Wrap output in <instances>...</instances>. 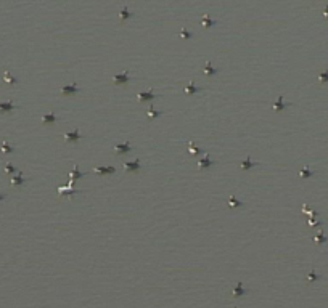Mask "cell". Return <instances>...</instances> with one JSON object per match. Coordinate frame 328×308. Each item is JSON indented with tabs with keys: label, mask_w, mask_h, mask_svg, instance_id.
<instances>
[{
	"label": "cell",
	"mask_w": 328,
	"mask_h": 308,
	"mask_svg": "<svg viewBox=\"0 0 328 308\" xmlns=\"http://www.w3.org/2000/svg\"><path fill=\"white\" fill-rule=\"evenodd\" d=\"M125 170H138L140 169V160L137 159L134 162H125Z\"/></svg>",
	"instance_id": "cell-6"
},
{
	"label": "cell",
	"mask_w": 328,
	"mask_h": 308,
	"mask_svg": "<svg viewBox=\"0 0 328 308\" xmlns=\"http://www.w3.org/2000/svg\"><path fill=\"white\" fill-rule=\"evenodd\" d=\"M158 95L153 93V92H145V93H138L137 95V98L138 100H153V98H156Z\"/></svg>",
	"instance_id": "cell-5"
},
{
	"label": "cell",
	"mask_w": 328,
	"mask_h": 308,
	"mask_svg": "<svg viewBox=\"0 0 328 308\" xmlns=\"http://www.w3.org/2000/svg\"><path fill=\"white\" fill-rule=\"evenodd\" d=\"M130 16H132V13H129V10H127V8H125V6H124V8L121 10V19L130 18Z\"/></svg>",
	"instance_id": "cell-25"
},
{
	"label": "cell",
	"mask_w": 328,
	"mask_h": 308,
	"mask_svg": "<svg viewBox=\"0 0 328 308\" xmlns=\"http://www.w3.org/2000/svg\"><path fill=\"white\" fill-rule=\"evenodd\" d=\"M243 294H246V289L243 287V284H241V282H238V284H237V287H235L233 295H235V297H240V295H243Z\"/></svg>",
	"instance_id": "cell-10"
},
{
	"label": "cell",
	"mask_w": 328,
	"mask_h": 308,
	"mask_svg": "<svg viewBox=\"0 0 328 308\" xmlns=\"http://www.w3.org/2000/svg\"><path fill=\"white\" fill-rule=\"evenodd\" d=\"M95 172H97V173H114L116 169H114V167H97Z\"/></svg>",
	"instance_id": "cell-8"
},
{
	"label": "cell",
	"mask_w": 328,
	"mask_h": 308,
	"mask_svg": "<svg viewBox=\"0 0 328 308\" xmlns=\"http://www.w3.org/2000/svg\"><path fill=\"white\" fill-rule=\"evenodd\" d=\"M3 79H5L6 82H10V84H16V82H18L15 77H11V76H10V72H8V71H5V74H3Z\"/></svg>",
	"instance_id": "cell-20"
},
{
	"label": "cell",
	"mask_w": 328,
	"mask_h": 308,
	"mask_svg": "<svg viewBox=\"0 0 328 308\" xmlns=\"http://www.w3.org/2000/svg\"><path fill=\"white\" fill-rule=\"evenodd\" d=\"M212 164L214 162L209 159V156H207V154H204V157L200 160V162H198V167H200V169H206V167H211Z\"/></svg>",
	"instance_id": "cell-1"
},
{
	"label": "cell",
	"mask_w": 328,
	"mask_h": 308,
	"mask_svg": "<svg viewBox=\"0 0 328 308\" xmlns=\"http://www.w3.org/2000/svg\"><path fill=\"white\" fill-rule=\"evenodd\" d=\"M203 24L206 26V27H211V26L216 24V21H214V19H211V18H209V15H204V16H203Z\"/></svg>",
	"instance_id": "cell-15"
},
{
	"label": "cell",
	"mask_w": 328,
	"mask_h": 308,
	"mask_svg": "<svg viewBox=\"0 0 328 308\" xmlns=\"http://www.w3.org/2000/svg\"><path fill=\"white\" fill-rule=\"evenodd\" d=\"M79 138H81V133L77 132V130L64 133V140H66V141H74V140H79Z\"/></svg>",
	"instance_id": "cell-2"
},
{
	"label": "cell",
	"mask_w": 328,
	"mask_h": 308,
	"mask_svg": "<svg viewBox=\"0 0 328 308\" xmlns=\"http://www.w3.org/2000/svg\"><path fill=\"white\" fill-rule=\"evenodd\" d=\"M42 121H43V122H53V121H56V116H55L53 112H52V114L43 116V117H42Z\"/></svg>",
	"instance_id": "cell-22"
},
{
	"label": "cell",
	"mask_w": 328,
	"mask_h": 308,
	"mask_svg": "<svg viewBox=\"0 0 328 308\" xmlns=\"http://www.w3.org/2000/svg\"><path fill=\"white\" fill-rule=\"evenodd\" d=\"M320 223H322V221H317V220H312V218H310V220H309V225H320Z\"/></svg>",
	"instance_id": "cell-32"
},
{
	"label": "cell",
	"mask_w": 328,
	"mask_h": 308,
	"mask_svg": "<svg viewBox=\"0 0 328 308\" xmlns=\"http://www.w3.org/2000/svg\"><path fill=\"white\" fill-rule=\"evenodd\" d=\"M286 106H288V104H285V103H283V97L280 95L278 100H277V103L273 104V109H275V111H278V109H285Z\"/></svg>",
	"instance_id": "cell-11"
},
{
	"label": "cell",
	"mask_w": 328,
	"mask_h": 308,
	"mask_svg": "<svg viewBox=\"0 0 328 308\" xmlns=\"http://www.w3.org/2000/svg\"><path fill=\"white\" fill-rule=\"evenodd\" d=\"M116 153L118 154H124V153H129L132 149V146L129 145V143H125V145H116Z\"/></svg>",
	"instance_id": "cell-3"
},
{
	"label": "cell",
	"mask_w": 328,
	"mask_h": 308,
	"mask_svg": "<svg viewBox=\"0 0 328 308\" xmlns=\"http://www.w3.org/2000/svg\"><path fill=\"white\" fill-rule=\"evenodd\" d=\"M161 114H163L161 111H155L153 108L148 109V117H156V116H161Z\"/></svg>",
	"instance_id": "cell-26"
},
{
	"label": "cell",
	"mask_w": 328,
	"mask_h": 308,
	"mask_svg": "<svg viewBox=\"0 0 328 308\" xmlns=\"http://www.w3.org/2000/svg\"><path fill=\"white\" fill-rule=\"evenodd\" d=\"M323 11H325V16L328 18V5H325V10H323Z\"/></svg>",
	"instance_id": "cell-33"
},
{
	"label": "cell",
	"mask_w": 328,
	"mask_h": 308,
	"mask_svg": "<svg viewBox=\"0 0 328 308\" xmlns=\"http://www.w3.org/2000/svg\"><path fill=\"white\" fill-rule=\"evenodd\" d=\"M228 205H230V207H240V205H243V204H241L240 201H237L233 196H232L230 199H228Z\"/></svg>",
	"instance_id": "cell-21"
},
{
	"label": "cell",
	"mask_w": 328,
	"mask_h": 308,
	"mask_svg": "<svg viewBox=\"0 0 328 308\" xmlns=\"http://www.w3.org/2000/svg\"><path fill=\"white\" fill-rule=\"evenodd\" d=\"M200 90H203V88L195 87L193 82H190V85H187V87H185V92H187V93H196V92H200Z\"/></svg>",
	"instance_id": "cell-14"
},
{
	"label": "cell",
	"mask_w": 328,
	"mask_h": 308,
	"mask_svg": "<svg viewBox=\"0 0 328 308\" xmlns=\"http://www.w3.org/2000/svg\"><path fill=\"white\" fill-rule=\"evenodd\" d=\"M16 106L13 104L11 101H8V103H0V111H11V109H15Z\"/></svg>",
	"instance_id": "cell-12"
},
{
	"label": "cell",
	"mask_w": 328,
	"mask_h": 308,
	"mask_svg": "<svg viewBox=\"0 0 328 308\" xmlns=\"http://www.w3.org/2000/svg\"><path fill=\"white\" fill-rule=\"evenodd\" d=\"M5 170H6V172H16V169L11 165V164H6V165H5Z\"/></svg>",
	"instance_id": "cell-31"
},
{
	"label": "cell",
	"mask_w": 328,
	"mask_h": 308,
	"mask_svg": "<svg viewBox=\"0 0 328 308\" xmlns=\"http://www.w3.org/2000/svg\"><path fill=\"white\" fill-rule=\"evenodd\" d=\"M81 177H84V173H82V172H79V170H77V167L74 165V170H73V172H71V175H69V178H71V183H73L74 180L81 178Z\"/></svg>",
	"instance_id": "cell-9"
},
{
	"label": "cell",
	"mask_w": 328,
	"mask_h": 308,
	"mask_svg": "<svg viewBox=\"0 0 328 308\" xmlns=\"http://www.w3.org/2000/svg\"><path fill=\"white\" fill-rule=\"evenodd\" d=\"M314 175V170H309V169H302L299 172V177H302V178H307V177H312Z\"/></svg>",
	"instance_id": "cell-18"
},
{
	"label": "cell",
	"mask_w": 328,
	"mask_h": 308,
	"mask_svg": "<svg viewBox=\"0 0 328 308\" xmlns=\"http://www.w3.org/2000/svg\"><path fill=\"white\" fill-rule=\"evenodd\" d=\"M216 72H217V69H216V67H212V66H211V63L207 61V63H206V67H204V74L211 76V74H216Z\"/></svg>",
	"instance_id": "cell-16"
},
{
	"label": "cell",
	"mask_w": 328,
	"mask_h": 308,
	"mask_svg": "<svg viewBox=\"0 0 328 308\" xmlns=\"http://www.w3.org/2000/svg\"><path fill=\"white\" fill-rule=\"evenodd\" d=\"M79 88H77V85L74 84V85H68V87H63L61 88V93H64V95H69V93H74V92H77Z\"/></svg>",
	"instance_id": "cell-7"
},
{
	"label": "cell",
	"mask_w": 328,
	"mask_h": 308,
	"mask_svg": "<svg viewBox=\"0 0 328 308\" xmlns=\"http://www.w3.org/2000/svg\"><path fill=\"white\" fill-rule=\"evenodd\" d=\"M5 197H6L5 194H0V201H2V199H5Z\"/></svg>",
	"instance_id": "cell-34"
},
{
	"label": "cell",
	"mask_w": 328,
	"mask_h": 308,
	"mask_svg": "<svg viewBox=\"0 0 328 308\" xmlns=\"http://www.w3.org/2000/svg\"><path fill=\"white\" fill-rule=\"evenodd\" d=\"M319 80L320 82H328V71H323V72L319 74Z\"/></svg>",
	"instance_id": "cell-27"
},
{
	"label": "cell",
	"mask_w": 328,
	"mask_h": 308,
	"mask_svg": "<svg viewBox=\"0 0 328 308\" xmlns=\"http://www.w3.org/2000/svg\"><path fill=\"white\" fill-rule=\"evenodd\" d=\"M327 241H328V238H327V236H323L322 231L315 236V242H319V244H323V242H327Z\"/></svg>",
	"instance_id": "cell-19"
},
{
	"label": "cell",
	"mask_w": 328,
	"mask_h": 308,
	"mask_svg": "<svg viewBox=\"0 0 328 308\" xmlns=\"http://www.w3.org/2000/svg\"><path fill=\"white\" fill-rule=\"evenodd\" d=\"M129 79H130V77L127 76V72H124V74H118V76H114L113 82H114V84H124V82L129 80Z\"/></svg>",
	"instance_id": "cell-4"
},
{
	"label": "cell",
	"mask_w": 328,
	"mask_h": 308,
	"mask_svg": "<svg viewBox=\"0 0 328 308\" xmlns=\"http://www.w3.org/2000/svg\"><path fill=\"white\" fill-rule=\"evenodd\" d=\"M23 181H24V178H23V173H19L18 177H15V178L11 180V185H21Z\"/></svg>",
	"instance_id": "cell-23"
},
{
	"label": "cell",
	"mask_w": 328,
	"mask_h": 308,
	"mask_svg": "<svg viewBox=\"0 0 328 308\" xmlns=\"http://www.w3.org/2000/svg\"><path fill=\"white\" fill-rule=\"evenodd\" d=\"M254 165H256V164H252V162H251V159H249V156H248V157H246V159L243 160V162H241V167H243V169H245V170L251 169V167H254Z\"/></svg>",
	"instance_id": "cell-17"
},
{
	"label": "cell",
	"mask_w": 328,
	"mask_h": 308,
	"mask_svg": "<svg viewBox=\"0 0 328 308\" xmlns=\"http://www.w3.org/2000/svg\"><path fill=\"white\" fill-rule=\"evenodd\" d=\"M58 191H60V194H76V193H79V191H77V189H73V188H71V186H69V188H66V186H61V188H60V189H58Z\"/></svg>",
	"instance_id": "cell-13"
},
{
	"label": "cell",
	"mask_w": 328,
	"mask_h": 308,
	"mask_svg": "<svg viewBox=\"0 0 328 308\" xmlns=\"http://www.w3.org/2000/svg\"><path fill=\"white\" fill-rule=\"evenodd\" d=\"M180 37H182V39H190L191 32H190V31H187L185 27H182V31H180Z\"/></svg>",
	"instance_id": "cell-24"
},
{
	"label": "cell",
	"mask_w": 328,
	"mask_h": 308,
	"mask_svg": "<svg viewBox=\"0 0 328 308\" xmlns=\"http://www.w3.org/2000/svg\"><path fill=\"white\" fill-rule=\"evenodd\" d=\"M2 151H3V153H11V151H13V148H11V146H8L6 143H3V145H2Z\"/></svg>",
	"instance_id": "cell-29"
},
{
	"label": "cell",
	"mask_w": 328,
	"mask_h": 308,
	"mask_svg": "<svg viewBox=\"0 0 328 308\" xmlns=\"http://www.w3.org/2000/svg\"><path fill=\"white\" fill-rule=\"evenodd\" d=\"M307 279L309 281H315V279H320V275H317V273H309V276H307Z\"/></svg>",
	"instance_id": "cell-28"
},
{
	"label": "cell",
	"mask_w": 328,
	"mask_h": 308,
	"mask_svg": "<svg viewBox=\"0 0 328 308\" xmlns=\"http://www.w3.org/2000/svg\"><path fill=\"white\" fill-rule=\"evenodd\" d=\"M188 151H190V153H193V154H200V153H201L200 149H198V148H195V146L191 145V143L188 145Z\"/></svg>",
	"instance_id": "cell-30"
}]
</instances>
